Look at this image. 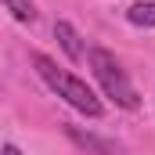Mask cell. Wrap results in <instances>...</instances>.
Returning a JSON list of instances; mask_svg holds the SVG:
<instances>
[{
	"instance_id": "obj_5",
	"label": "cell",
	"mask_w": 155,
	"mask_h": 155,
	"mask_svg": "<svg viewBox=\"0 0 155 155\" xmlns=\"http://www.w3.org/2000/svg\"><path fill=\"white\" fill-rule=\"evenodd\" d=\"M18 22H36V7H33V0H0Z\"/></svg>"
},
{
	"instance_id": "obj_3",
	"label": "cell",
	"mask_w": 155,
	"mask_h": 155,
	"mask_svg": "<svg viewBox=\"0 0 155 155\" xmlns=\"http://www.w3.org/2000/svg\"><path fill=\"white\" fill-rule=\"evenodd\" d=\"M54 40L61 43V51H65L72 61H83V58H87V51H83V40H79V33L69 25V22H54Z\"/></svg>"
},
{
	"instance_id": "obj_2",
	"label": "cell",
	"mask_w": 155,
	"mask_h": 155,
	"mask_svg": "<svg viewBox=\"0 0 155 155\" xmlns=\"http://www.w3.org/2000/svg\"><path fill=\"white\" fill-rule=\"evenodd\" d=\"M87 58H90V69H94L97 83H101L105 97H112L119 108H130V112H134V108L141 105V97H137V90L130 87V79H126V72H123V65H119L108 51H101V47H94Z\"/></svg>"
},
{
	"instance_id": "obj_4",
	"label": "cell",
	"mask_w": 155,
	"mask_h": 155,
	"mask_svg": "<svg viewBox=\"0 0 155 155\" xmlns=\"http://www.w3.org/2000/svg\"><path fill=\"white\" fill-rule=\"evenodd\" d=\"M126 18H130L134 25H141V29H152V25H155V4H152V0L134 4V7L126 11Z\"/></svg>"
},
{
	"instance_id": "obj_1",
	"label": "cell",
	"mask_w": 155,
	"mask_h": 155,
	"mask_svg": "<svg viewBox=\"0 0 155 155\" xmlns=\"http://www.w3.org/2000/svg\"><path fill=\"white\" fill-rule=\"evenodd\" d=\"M33 65H36V72L54 90H58V97H65L76 112H83V116H90V119H97V116H105V105H101V97L83 83L79 76H72V72H65V69H58L47 54H33Z\"/></svg>"
},
{
	"instance_id": "obj_6",
	"label": "cell",
	"mask_w": 155,
	"mask_h": 155,
	"mask_svg": "<svg viewBox=\"0 0 155 155\" xmlns=\"http://www.w3.org/2000/svg\"><path fill=\"white\" fill-rule=\"evenodd\" d=\"M4 155H22V152H18L15 144H7V148H4Z\"/></svg>"
}]
</instances>
